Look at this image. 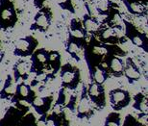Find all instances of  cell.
Instances as JSON below:
<instances>
[{
	"label": "cell",
	"instance_id": "4",
	"mask_svg": "<svg viewBox=\"0 0 148 126\" xmlns=\"http://www.w3.org/2000/svg\"><path fill=\"white\" fill-rule=\"evenodd\" d=\"M124 26V36L127 40H129L133 45L141 48L147 53L148 52V43H147V34L145 32H141L135 24L127 19L123 18Z\"/></svg>",
	"mask_w": 148,
	"mask_h": 126
},
{
	"label": "cell",
	"instance_id": "25",
	"mask_svg": "<svg viewBox=\"0 0 148 126\" xmlns=\"http://www.w3.org/2000/svg\"><path fill=\"white\" fill-rule=\"evenodd\" d=\"M83 27L88 35H93L100 27V21L91 14H85L82 19Z\"/></svg>",
	"mask_w": 148,
	"mask_h": 126
},
{
	"label": "cell",
	"instance_id": "21",
	"mask_svg": "<svg viewBox=\"0 0 148 126\" xmlns=\"http://www.w3.org/2000/svg\"><path fill=\"white\" fill-rule=\"evenodd\" d=\"M125 6L126 10L132 16L146 17L148 14L147 4L138 1V0H121Z\"/></svg>",
	"mask_w": 148,
	"mask_h": 126
},
{
	"label": "cell",
	"instance_id": "24",
	"mask_svg": "<svg viewBox=\"0 0 148 126\" xmlns=\"http://www.w3.org/2000/svg\"><path fill=\"white\" fill-rule=\"evenodd\" d=\"M69 33L74 38L82 39V40H87L88 37L90 36V35L86 32L84 27H83L82 21L79 18H76V17H74V18L70 20Z\"/></svg>",
	"mask_w": 148,
	"mask_h": 126
},
{
	"label": "cell",
	"instance_id": "28",
	"mask_svg": "<svg viewBox=\"0 0 148 126\" xmlns=\"http://www.w3.org/2000/svg\"><path fill=\"white\" fill-rule=\"evenodd\" d=\"M55 78V76H52L48 74L46 72H43V71H40V72H38L35 74V77L33 80L31 81V83L29 84L30 86L33 88V87H37L38 85H43V84H46L47 82H49L50 80H53Z\"/></svg>",
	"mask_w": 148,
	"mask_h": 126
},
{
	"label": "cell",
	"instance_id": "14",
	"mask_svg": "<svg viewBox=\"0 0 148 126\" xmlns=\"http://www.w3.org/2000/svg\"><path fill=\"white\" fill-rule=\"evenodd\" d=\"M102 62H104L107 66L110 76H112L114 78H120L123 76L124 60L121 57L109 54L103 58Z\"/></svg>",
	"mask_w": 148,
	"mask_h": 126
},
{
	"label": "cell",
	"instance_id": "11",
	"mask_svg": "<svg viewBox=\"0 0 148 126\" xmlns=\"http://www.w3.org/2000/svg\"><path fill=\"white\" fill-rule=\"evenodd\" d=\"M36 92L32 89V87L24 81H20L16 85V92L10 100L12 103L22 102L28 105H31L32 101L36 97Z\"/></svg>",
	"mask_w": 148,
	"mask_h": 126
},
{
	"label": "cell",
	"instance_id": "31",
	"mask_svg": "<svg viewBox=\"0 0 148 126\" xmlns=\"http://www.w3.org/2000/svg\"><path fill=\"white\" fill-rule=\"evenodd\" d=\"M37 118L33 113H26L16 126H36Z\"/></svg>",
	"mask_w": 148,
	"mask_h": 126
},
{
	"label": "cell",
	"instance_id": "22",
	"mask_svg": "<svg viewBox=\"0 0 148 126\" xmlns=\"http://www.w3.org/2000/svg\"><path fill=\"white\" fill-rule=\"evenodd\" d=\"M61 61L62 57L60 52L56 50H50L48 57V64H47L46 68L43 70V72L48 73V74L52 76H56L62 66Z\"/></svg>",
	"mask_w": 148,
	"mask_h": 126
},
{
	"label": "cell",
	"instance_id": "10",
	"mask_svg": "<svg viewBox=\"0 0 148 126\" xmlns=\"http://www.w3.org/2000/svg\"><path fill=\"white\" fill-rule=\"evenodd\" d=\"M88 96L95 107L96 110L101 111L106 107V93L105 88L103 85L96 84L94 82H90L88 86L87 87Z\"/></svg>",
	"mask_w": 148,
	"mask_h": 126
},
{
	"label": "cell",
	"instance_id": "27",
	"mask_svg": "<svg viewBox=\"0 0 148 126\" xmlns=\"http://www.w3.org/2000/svg\"><path fill=\"white\" fill-rule=\"evenodd\" d=\"M134 99V104L133 108L140 113H148V98L146 93L143 92H138L133 96Z\"/></svg>",
	"mask_w": 148,
	"mask_h": 126
},
{
	"label": "cell",
	"instance_id": "19",
	"mask_svg": "<svg viewBox=\"0 0 148 126\" xmlns=\"http://www.w3.org/2000/svg\"><path fill=\"white\" fill-rule=\"evenodd\" d=\"M53 100H54V98H53L52 94L45 96H36L34 100L32 101L31 106L33 107V109L38 115H47L51 109Z\"/></svg>",
	"mask_w": 148,
	"mask_h": 126
},
{
	"label": "cell",
	"instance_id": "1",
	"mask_svg": "<svg viewBox=\"0 0 148 126\" xmlns=\"http://www.w3.org/2000/svg\"><path fill=\"white\" fill-rule=\"evenodd\" d=\"M109 54L115 55L118 57L126 56V52L120 46L106 45L100 42L93 36L90 35V40L87 42V45L84 49V59L87 63L88 68L97 66L105 56Z\"/></svg>",
	"mask_w": 148,
	"mask_h": 126
},
{
	"label": "cell",
	"instance_id": "13",
	"mask_svg": "<svg viewBox=\"0 0 148 126\" xmlns=\"http://www.w3.org/2000/svg\"><path fill=\"white\" fill-rule=\"evenodd\" d=\"M49 50L46 48H37L30 56V73L36 74L43 71L48 64Z\"/></svg>",
	"mask_w": 148,
	"mask_h": 126
},
{
	"label": "cell",
	"instance_id": "32",
	"mask_svg": "<svg viewBox=\"0 0 148 126\" xmlns=\"http://www.w3.org/2000/svg\"><path fill=\"white\" fill-rule=\"evenodd\" d=\"M55 2H56V4L62 9V10L67 11L69 13L72 14H76V11H75V8H74V6H73L72 0H55Z\"/></svg>",
	"mask_w": 148,
	"mask_h": 126
},
{
	"label": "cell",
	"instance_id": "18",
	"mask_svg": "<svg viewBox=\"0 0 148 126\" xmlns=\"http://www.w3.org/2000/svg\"><path fill=\"white\" fill-rule=\"evenodd\" d=\"M88 75H90V82H94V83L100 85H103L111 77L109 74L107 66L102 61L97 66L88 68Z\"/></svg>",
	"mask_w": 148,
	"mask_h": 126
},
{
	"label": "cell",
	"instance_id": "23",
	"mask_svg": "<svg viewBox=\"0 0 148 126\" xmlns=\"http://www.w3.org/2000/svg\"><path fill=\"white\" fill-rule=\"evenodd\" d=\"M88 1L93 5L94 10L99 16H106L112 8H120V6L112 0H88Z\"/></svg>",
	"mask_w": 148,
	"mask_h": 126
},
{
	"label": "cell",
	"instance_id": "9",
	"mask_svg": "<svg viewBox=\"0 0 148 126\" xmlns=\"http://www.w3.org/2000/svg\"><path fill=\"white\" fill-rule=\"evenodd\" d=\"M132 100V96L128 90L115 88L109 92V102L110 106L114 112H119L124 108L128 107Z\"/></svg>",
	"mask_w": 148,
	"mask_h": 126
},
{
	"label": "cell",
	"instance_id": "6",
	"mask_svg": "<svg viewBox=\"0 0 148 126\" xmlns=\"http://www.w3.org/2000/svg\"><path fill=\"white\" fill-rule=\"evenodd\" d=\"M53 18L52 10L48 6H42L38 9L34 16L33 23L30 26L31 31H38L40 33H46L51 26Z\"/></svg>",
	"mask_w": 148,
	"mask_h": 126
},
{
	"label": "cell",
	"instance_id": "36",
	"mask_svg": "<svg viewBox=\"0 0 148 126\" xmlns=\"http://www.w3.org/2000/svg\"><path fill=\"white\" fill-rule=\"evenodd\" d=\"M36 126H46V115L40 116V118L37 119Z\"/></svg>",
	"mask_w": 148,
	"mask_h": 126
},
{
	"label": "cell",
	"instance_id": "17",
	"mask_svg": "<svg viewBox=\"0 0 148 126\" xmlns=\"http://www.w3.org/2000/svg\"><path fill=\"white\" fill-rule=\"evenodd\" d=\"M13 72L14 82L16 84L20 81L26 82L30 75V62L25 59L17 60L13 66Z\"/></svg>",
	"mask_w": 148,
	"mask_h": 126
},
{
	"label": "cell",
	"instance_id": "16",
	"mask_svg": "<svg viewBox=\"0 0 148 126\" xmlns=\"http://www.w3.org/2000/svg\"><path fill=\"white\" fill-rule=\"evenodd\" d=\"M101 24L110 27L115 30L122 32L124 30L123 26V17L121 16L119 9L112 8L109 13L105 16V18L101 21Z\"/></svg>",
	"mask_w": 148,
	"mask_h": 126
},
{
	"label": "cell",
	"instance_id": "15",
	"mask_svg": "<svg viewBox=\"0 0 148 126\" xmlns=\"http://www.w3.org/2000/svg\"><path fill=\"white\" fill-rule=\"evenodd\" d=\"M141 71L140 68L134 59L131 57H127L126 60L124 61V70H123V76L126 78L130 85H133L137 83L138 81L140 80L141 78Z\"/></svg>",
	"mask_w": 148,
	"mask_h": 126
},
{
	"label": "cell",
	"instance_id": "33",
	"mask_svg": "<svg viewBox=\"0 0 148 126\" xmlns=\"http://www.w3.org/2000/svg\"><path fill=\"white\" fill-rule=\"evenodd\" d=\"M77 102H78V95H77V92H75V90H74V92H71V94H70V97L69 101H67L64 109L69 110L70 113H75Z\"/></svg>",
	"mask_w": 148,
	"mask_h": 126
},
{
	"label": "cell",
	"instance_id": "30",
	"mask_svg": "<svg viewBox=\"0 0 148 126\" xmlns=\"http://www.w3.org/2000/svg\"><path fill=\"white\" fill-rule=\"evenodd\" d=\"M70 94H71V92H69V90L64 89V88H61V89L59 90L58 98L55 103L61 105V106H63V107H66L67 101H69V99L70 97Z\"/></svg>",
	"mask_w": 148,
	"mask_h": 126
},
{
	"label": "cell",
	"instance_id": "34",
	"mask_svg": "<svg viewBox=\"0 0 148 126\" xmlns=\"http://www.w3.org/2000/svg\"><path fill=\"white\" fill-rule=\"evenodd\" d=\"M121 126H143L141 125L140 122L137 121L135 116H133L132 114H129L125 116L124 118L123 124H121Z\"/></svg>",
	"mask_w": 148,
	"mask_h": 126
},
{
	"label": "cell",
	"instance_id": "26",
	"mask_svg": "<svg viewBox=\"0 0 148 126\" xmlns=\"http://www.w3.org/2000/svg\"><path fill=\"white\" fill-rule=\"evenodd\" d=\"M16 92V86L14 85V79L11 74H8L6 77L4 83H3L1 89H0V99L10 100L13 97Z\"/></svg>",
	"mask_w": 148,
	"mask_h": 126
},
{
	"label": "cell",
	"instance_id": "29",
	"mask_svg": "<svg viewBox=\"0 0 148 126\" xmlns=\"http://www.w3.org/2000/svg\"><path fill=\"white\" fill-rule=\"evenodd\" d=\"M104 126H121V116L118 112H112L105 118Z\"/></svg>",
	"mask_w": 148,
	"mask_h": 126
},
{
	"label": "cell",
	"instance_id": "12",
	"mask_svg": "<svg viewBox=\"0 0 148 126\" xmlns=\"http://www.w3.org/2000/svg\"><path fill=\"white\" fill-rule=\"evenodd\" d=\"M87 42V40L77 39L69 33V37L66 42V51L75 62H81L82 58L84 57V49Z\"/></svg>",
	"mask_w": 148,
	"mask_h": 126
},
{
	"label": "cell",
	"instance_id": "37",
	"mask_svg": "<svg viewBox=\"0 0 148 126\" xmlns=\"http://www.w3.org/2000/svg\"><path fill=\"white\" fill-rule=\"evenodd\" d=\"M32 2H33L34 7L38 10V9H40L42 6H44L46 0H32Z\"/></svg>",
	"mask_w": 148,
	"mask_h": 126
},
{
	"label": "cell",
	"instance_id": "5",
	"mask_svg": "<svg viewBox=\"0 0 148 126\" xmlns=\"http://www.w3.org/2000/svg\"><path fill=\"white\" fill-rule=\"evenodd\" d=\"M91 36H93L100 42L106 43V45H121V43H125L127 40L125 36H120L119 31L110 27H107V26L103 24H100L98 30L93 35H91Z\"/></svg>",
	"mask_w": 148,
	"mask_h": 126
},
{
	"label": "cell",
	"instance_id": "20",
	"mask_svg": "<svg viewBox=\"0 0 148 126\" xmlns=\"http://www.w3.org/2000/svg\"><path fill=\"white\" fill-rule=\"evenodd\" d=\"M24 115L25 113L14 105L9 107L4 116L0 119V126H16Z\"/></svg>",
	"mask_w": 148,
	"mask_h": 126
},
{
	"label": "cell",
	"instance_id": "35",
	"mask_svg": "<svg viewBox=\"0 0 148 126\" xmlns=\"http://www.w3.org/2000/svg\"><path fill=\"white\" fill-rule=\"evenodd\" d=\"M137 121L140 122L141 125L148 126V113H138L136 116Z\"/></svg>",
	"mask_w": 148,
	"mask_h": 126
},
{
	"label": "cell",
	"instance_id": "8",
	"mask_svg": "<svg viewBox=\"0 0 148 126\" xmlns=\"http://www.w3.org/2000/svg\"><path fill=\"white\" fill-rule=\"evenodd\" d=\"M38 42L34 36H25L20 38L14 43V47L13 54L14 56L19 58H27L30 57L33 52L38 48Z\"/></svg>",
	"mask_w": 148,
	"mask_h": 126
},
{
	"label": "cell",
	"instance_id": "7",
	"mask_svg": "<svg viewBox=\"0 0 148 126\" xmlns=\"http://www.w3.org/2000/svg\"><path fill=\"white\" fill-rule=\"evenodd\" d=\"M82 83V90L80 94V99L77 102L76 106V116L79 119H90L92 118V116L95 113V107L91 103L87 93V86Z\"/></svg>",
	"mask_w": 148,
	"mask_h": 126
},
{
	"label": "cell",
	"instance_id": "3",
	"mask_svg": "<svg viewBox=\"0 0 148 126\" xmlns=\"http://www.w3.org/2000/svg\"><path fill=\"white\" fill-rule=\"evenodd\" d=\"M18 21L13 0H0V31L13 29Z\"/></svg>",
	"mask_w": 148,
	"mask_h": 126
},
{
	"label": "cell",
	"instance_id": "38",
	"mask_svg": "<svg viewBox=\"0 0 148 126\" xmlns=\"http://www.w3.org/2000/svg\"><path fill=\"white\" fill-rule=\"evenodd\" d=\"M4 57H5V52L3 51L2 45H1V42H0V64H1V62L3 61V59H4Z\"/></svg>",
	"mask_w": 148,
	"mask_h": 126
},
{
	"label": "cell",
	"instance_id": "2",
	"mask_svg": "<svg viewBox=\"0 0 148 126\" xmlns=\"http://www.w3.org/2000/svg\"><path fill=\"white\" fill-rule=\"evenodd\" d=\"M61 88L74 92L81 84V71L76 66L71 63L63 64L60 68Z\"/></svg>",
	"mask_w": 148,
	"mask_h": 126
}]
</instances>
